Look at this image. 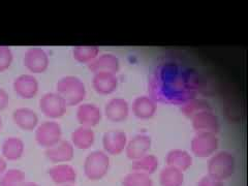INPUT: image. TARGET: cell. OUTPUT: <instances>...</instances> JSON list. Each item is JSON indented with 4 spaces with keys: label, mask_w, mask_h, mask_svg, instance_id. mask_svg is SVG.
I'll return each mask as SVG.
<instances>
[{
    "label": "cell",
    "mask_w": 248,
    "mask_h": 186,
    "mask_svg": "<svg viewBox=\"0 0 248 186\" xmlns=\"http://www.w3.org/2000/svg\"><path fill=\"white\" fill-rule=\"evenodd\" d=\"M25 145L21 139L11 137L6 139L2 145V154L7 160H18L24 154Z\"/></svg>",
    "instance_id": "23"
},
{
    "label": "cell",
    "mask_w": 248,
    "mask_h": 186,
    "mask_svg": "<svg viewBox=\"0 0 248 186\" xmlns=\"http://www.w3.org/2000/svg\"><path fill=\"white\" fill-rule=\"evenodd\" d=\"M212 107L210 106L207 100L201 99V98H193L190 99L189 102L185 103L181 106V112L188 118L195 117L196 115L205 112V111H211Z\"/></svg>",
    "instance_id": "26"
},
{
    "label": "cell",
    "mask_w": 248,
    "mask_h": 186,
    "mask_svg": "<svg viewBox=\"0 0 248 186\" xmlns=\"http://www.w3.org/2000/svg\"><path fill=\"white\" fill-rule=\"evenodd\" d=\"M14 90L22 98H32L38 92V82L31 75H21L14 81Z\"/></svg>",
    "instance_id": "13"
},
{
    "label": "cell",
    "mask_w": 248,
    "mask_h": 186,
    "mask_svg": "<svg viewBox=\"0 0 248 186\" xmlns=\"http://www.w3.org/2000/svg\"><path fill=\"white\" fill-rule=\"evenodd\" d=\"M49 176L57 185H73L77 181L76 169L67 164H58L49 169Z\"/></svg>",
    "instance_id": "14"
},
{
    "label": "cell",
    "mask_w": 248,
    "mask_h": 186,
    "mask_svg": "<svg viewBox=\"0 0 248 186\" xmlns=\"http://www.w3.org/2000/svg\"><path fill=\"white\" fill-rule=\"evenodd\" d=\"M74 58L80 63H91L99 54V49L95 46H78L73 51Z\"/></svg>",
    "instance_id": "27"
},
{
    "label": "cell",
    "mask_w": 248,
    "mask_h": 186,
    "mask_svg": "<svg viewBox=\"0 0 248 186\" xmlns=\"http://www.w3.org/2000/svg\"><path fill=\"white\" fill-rule=\"evenodd\" d=\"M156 103L149 96H139L133 103V113L142 120L152 118L156 113Z\"/></svg>",
    "instance_id": "20"
},
{
    "label": "cell",
    "mask_w": 248,
    "mask_h": 186,
    "mask_svg": "<svg viewBox=\"0 0 248 186\" xmlns=\"http://www.w3.org/2000/svg\"><path fill=\"white\" fill-rule=\"evenodd\" d=\"M110 169V157L104 151H93L87 155L84 162V173L89 180H100Z\"/></svg>",
    "instance_id": "4"
},
{
    "label": "cell",
    "mask_w": 248,
    "mask_h": 186,
    "mask_svg": "<svg viewBox=\"0 0 248 186\" xmlns=\"http://www.w3.org/2000/svg\"><path fill=\"white\" fill-rule=\"evenodd\" d=\"M202 87L199 73L180 62H161L149 78L151 98L167 105L182 106L196 98Z\"/></svg>",
    "instance_id": "1"
},
{
    "label": "cell",
    "mask_w": 248,
    "mask_h": 186,
    "mask_svg": "<svg viewBox=\"0 0 248 186\" xmlns=\"http://www.w3.org/2000/svg\"><path fill=\"white\" fill-rule=\"evenodd\" d=\"M127 136L120 130L107 131L103 138L105 152L110 155H119L126 148Z\"/></svg>",
    "instance_id": "11"
},
{
    "label": "cell",
    "mask_w": 248,
    "mask_h": 186,
    "mask_svg": "<svg viewBox=\"0 0 248 186\" xmlns=\"http://www.w3.org/2000/svg\"><path fill=\"white\" fill-rule=\"evenodd\" d=\"M197 186H224V182L217 180L215 178L207 175L203 178H201V180L198 182Z\"/></svg>",
    "instance_id": "31"
},
{
    "label": "cell",
    "mask_w": 248,
    "mask_h": 186,
    "mask_svg": "<svg viewBox=\"0 0 248 186\" xmlns=\"http://www.w3.org/2000/svg\"><path fill=\"white\" fill-rule=\"evenodd\" d=\"M122 186H153V181L150 175L133 170L124 177Z\"/></svg>",
    "instance_id": "29"
},
{
    "label": "cell",
    "mask_w": 248,
    "mask_h": 186,
    "mask_svg": "<svg viewBox=\"0 0 248 186\" xmlns=\"http://www.w3.org/2000/svg\"><path fill=\"white\" fill-rule=\"evenodd\" d=\"M192 127L197 133H206L216 135L219 131L220 124L218 117L213 111L202 112L192 117Z\"/></svg>",
    "instance_id": "9"
},
{
    "label": "cell",
    "mask_w": 248,
    "mask_h": 186,
    "mask_svg": "<svg viewBox=\"0 0 248 186\" xmlns=\"http://www.w3.org/2000/svg\"><path fill=\"white\" fill-rule=\"evenodd\" d=\"M105 114L106 117L112 122H122L128 117V103L123 98H113L106 105Z\"/></svg>",
    "instance_id": "16"
},
{
    "label": "cell",
    "mask_w": 248,
    "mask_h": 186,
    "mask_svg": "<svg viewBox=\"0 0 248 186\" xmlns=\"http://www.w3.org/2000/svg\"><path fill=\"white\" fill-rule=\"evenodd\" d=\"M219 146L218 138L214 134L199 133L191 140V152L198 157H211Z\"/></svg>",
    "instance_id": "5"
},
{
    "label": "cell",
    "mask_w": 248,
    "mask_h": 186,
    "mask_svg": "<svg viewBox=\"0 0 248 186\" xmlns=\"http://www.w3.org/2000/svg\"><path fill=\"white\" fill-rule=\"evenodd\" d=\"M152 140L150 136L145 134H140L129 140L126 145L125 152L127 157L131 160H136L144 155L148 154L151 149Z\"/></svg>",
    "instance_id": "12"
},
{
    "label": "cell",
    "mask_w": 248,
    "mask_h": 186,
    "mask_svg": "<svg viewBox=\"0 0 248 186\" xmlns=\"http://www.w3.org/2000/svg\"><path fill=\"white\" fill-rule=\"evenodd\" d=\"M92 85L99 94H111L118 87V79L115 74L96 73L93 77Z\"/></svg>",
    "instance_id": "18"
},
{
    "label": "cell",
    "mask_w": 248,
    "mask_h": 186,
    "mask_svg": "<svg viewBox=\"0 0 248 186\" xmlns=\"http://www.w3.org/2000/svg\"><path fill=\"white\" fill-rule=\"evenodd\" d=\"M160 186H183L184 174L182 170L167 166L159 174Z\"/></svg>",
    "instance_id": "24"
},
{
    "label": "cell",
    "mask_w": 248,
    "mask_h": 186,
    "mask_svg": "<svg viewBox=\"0 0 248 186\" xmlns=\"http://www.w3.org/2000/svg\"><path fill=\"white\" fill-rule=\"evenodd\" d=\"M6 172V161L3 158H0V178Z\"/></svg>",
    "instance_id": "33"
},
{
    "label": "cell",
    "mask_w": 248,
    "mask_h": 186,
    "mask_svg": "<svg viewBox=\"0 0 248 186\" xmlns=\"http://www.w3.org/2000/svg\"><path fill=\"white\" fill-rule=\"evenodd\" d=\"M10 102V96L7 94L6 91L0 88V110H3L6 106L9 105Z\"/></svg>",
    "instance_id": "32"
},
{
    "label": "cell",
    "mask_w": 248,
    "mask_h": 186,
    "mask_svg": "<svg viewBox=\"0 0 248 186\" xmlns=\"http://www.w3.org/2000/svg\"><path fill=\"white\" fill-rule=\"evenodd\" d=\"M235 170V156L229 151L214 153L208 162V175L223 182L234 175Z\"/></svg>",
    "instance_id": "2"
},
{
    "label": "cell",
    "mask_w": 248,
    "mask_h": 186,
    "mask_svg": "<svg viewBox=\"0 0 248 186\" xmlns=\"http://www.w3.org/2000/svg\"><path fill=\"white\" fill-rule=\"evenodd\" d=\"M159 166L158 158L153 154H146L144 156L133 160V170L147 175L155 173Z\"/></svg>",
    "instance_id": "25"
},
{
    "label": "cell",
    "mask_w": 248,
    "mask_h": 186,
    "mask_svg": "<svg viewBox=\"0 0 248 186\" xmlns=\"http://www.w3.org/2000/svg\"><path fill=\"white\" fill-rule=\"evenodd\" d=\"M167 165L185 172L192 166V156L183 149H173L169 151L166 157Z\"/></svg>",
    "instance_id": "21"
},
{
    "label": "cell",
    "mask_w": 248,
    "mask_h": 186,
    "mask_svg": "<svg viewBox=\"0 0 248 186\" xmlns=\"http://www.w3.org/2000/svg\"><path fill=\"white\" fill-rule=\"evenodd\" d=\"M13 62V53L9 46H0V72L9 68Z\"/></svg>",
    "instance_id": "30"
},
{
    "label": "cell",
    "mask_w": 248,
    "mask_h": 186,
    "mask_svg": "<svg viewBox=\"0 0 248 186\" xmlns=\"http://www.w3.org/2000/svg\"><path fill=\"white\" fill-rule=\"evenodd\" d=\"M94 141L95 134L91 127L80 126L72 134V144L78 149H89Z\"/></svg>",
    "instance_id": "22"
},
{
    "label": "cell",
    "mask_w": 248,
    "mask_h": 186,
    "mask_svg": "<svg viewBox=\"0 0 248 186\" xmlns=\"http://www.w3.org/2000/svg\"><path fill=\"white\" fill-rule=\"evenodd\" d=\"M25 173L18 169H11L0 178V186H22L25 182Z\"/></svg>",
    "instance_id": "28"
},
{
    "label": "cell",
    "mask_w": 248,
    "mask_h": 186,
    "mask_svg": "<svg viewBox=\"0 0 248 186\" xmlns=\"http://www.w3.org/2000/svg\"><path fill=\"white\" fill-rule=\"evenodd\" d=\"M1 126H2V120H1V117H0V129H1Z\"/></svg>",
    "instance_id": "35"
},
{
    "label": "cell",
    "mask_w": 248,
    "mask_h": 186,
    "mask_svg": "<svg viewBox=\"0 0 248 186\" xmlns=\"http://www.w3.org/2000/svg\"><path fill=\"white\" fill-rule=\"evenodd\" d=\"M58 94L63 98L66 106H76L81 104L85 95L86 88L79 78L74 76H66L61 78L56 84Z\"/></svg>",
    "instance_id": "3"
},
{
    "label": "cell",
    "mask_w": 248,
    "mask_h": 186,
    "mask_svg": "<svg viewBox=\"0 0 248 186\" xmlns=\"http://www.w3.org/2000/svg\"><path fill=\"white\" fill-rule=\"evenodd\" d=\"M62 129L60 124L55 121H46L38 125L35 130V140L37 144L50 148L61 141Z\"/></svg>",
    "instance_id": "6"
},
{
    "label": "cell",
    "mask_w": 248,
    "mask_h": 186,
    "mask_svg": "<svg viewBox=\"0 0 248 186\" xmlns=\"http://www.w3.org/2000/svg\"><path fill=\"white\" fill-rule=\"evenodd\" d=\"M13 119L16 125L23 130H33L38 124L37 114L29 108H19L15 110Z\"/></svg>",
    "instance_id": "19"
},
{
    "label": "cell",
    "mask_w": 248,
    "mask_h": 186,
    "mask_svg": "<svg viewBox=\"0 0 248 186\" xmlns=\"http://www.w3.org/2000/svg\"><path fill=\"white\" fill-rule=\"evenodd\" d=\"M88 67L93 73H111L116 74L120 68V62L118 57L113 54H103L97 56L91 63L88 64Z\"/></svg>",
    "instance_id": "17"
},
{
    "label": "cell",
    "mask_w": 248,
    "mask_h": 186,
    "mask_svg": "<svg viewBox=\"0 0 248 186\" xmlns=\"http://www.w3.org/2000/svg\"><path fill=\"white\" fill-rule=\"evenodd\" d=\"M77 119L81 126L93 127L102 120V111L93 104H83L78 108Z\"/></svg>",
    "instance_id": "15"
},
{
    "label": "cell",
    "mask_w": 248,
    "mask_h": 186,
    "mask_svg": "<svg viewBox=\"0 0 248 186\" xmlns=\"http://www.w3.org/2000/svg\"><path fill=\"white\" fill-rule=\"evenodd\" d=\"M22 186H40L38 185L37 183H35V182H24V184H23Z\"/></svg>",
    "instance_id": "34"
},
{
    "label": "cell",
    "mask_w": 248,
    "mask_h": 186,
    "mask_svg": "<svg viewBox=\"0 0 248 186\" xmlns=\"http://www.w3.org/2000/svg\"><path fill=\"white\" fill-rule=\"evenodd\" d=\"M59 186H73V185H59Z\"/></svg>",
    "instance_id": "36"
},
{
    "label": "cell",
    "mask_w": 248,
    "mask_h": 186,
    "mask_svg": "<svg viewBox=\"0 0 248 186\" xmlns=\"http://www.w3.org/2000/svg\"><path fill=\"white\" fill-rule=\"evenodd\" d=\"M49 56L42 48H31L24 56L25 67L33 74H41L46 71L49 66Z\"/></svg>",
    "instance_id": "8"
},
{
    "label": "cell",
    "mask_w": 248,
    "mask_h": 186,
    "mask_svg": "<svg viewBox=\"0 0 248 186\" xmlns=\"http://www.w3.org/2000/svg\"><path fill=\"white\" fill-rule=\"evenodd\" d=\"M46 156L53 164H65L75 156V147L72 142L61 141L46 150Z\"/></svg>",
    "instance_id": "10"
},
{
    "label": "cell",
    "mask_w": 248,
    "mask_h": 186,
    "mask_svg": "<svg viewBox=\"0 0 248 186\" xmlns=\"http://www.w3.org/2000/svg\"><path fill=\"white\" fill-rule=\"evenodd\" d=\"M66 104L58 93L50 92L46 94L40 100V108L46 117L60 118L66 112Z\"/></svg>",
    "instance_id": "7"
}]
</instances>
